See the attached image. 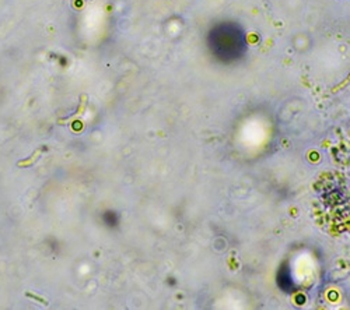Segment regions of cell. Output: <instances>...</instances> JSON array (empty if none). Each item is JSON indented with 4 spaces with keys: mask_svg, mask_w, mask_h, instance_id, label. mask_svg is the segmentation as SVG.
Wrapping results in <instances>:
<instances>
[{
    "mask_svg": "<svg viewBox=\"0 0 350 310\" xmlns=\"http://www.w3.org/2000/svg\"><path fill=\"white\" fill-rule=\"evenodd\" d=\"M43 151H45V147H39V148H37L34 152H32V154L30 155V157H28V158L20 161L18 164H17V166H18V168H30V166H32V165L38 161V158L41 157V154H42Z\"/></svg>",
    "mask_w": 350,
    "mask_h": 310,
    "instance_id": "1",
    "label": "cell"
},
{
    "mask_svg": "<svg viewBox=\"0 0 350 310\" xmlns=\"http://www.w3.org/2000/svg\"><path fill=\"white\" fill-rule=\"evenodd\" d=\"M86 102H87V98L86 97H83L81 98V103H80V106H79V109H77V112L74 113L73 116H70V117H67V119H63V120H59V123H70V122H73L74 119L76 117H79L80 115H83L84 113V110H86Z\"/></svg>",
    "mask_w": 350,
    "mask_h": 310,
    "instance_id": "2",
    "label": "cell"
},
{
    "mask_svg": "<svg viewBox=\"0 0 350 310\" xmlns=\"http://www.w3.org/2000/svg\"><path fill=\"white\" fill-rule=\"evenodd\" d=\"M25 296H28V298H31V299H34V300H37V302H39L41 304H48V300L46 299H43V298H41V296H38V295H34V293H31V292H25Z\"/></svg>",
    "mask_w": 350,
    "mask_h": 310,
    "instance_id": "3",
    "label": "cell"
}]
</instances>
